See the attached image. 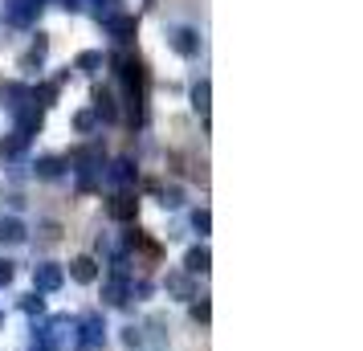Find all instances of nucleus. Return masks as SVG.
Returning <instances> with one entry per match:
<instances>
[{
    "label": "nucleus",
    "mask_w": 363,
    "mask_h": 351,
    "mask_svg": "<svg viewBox=\"0 0 363 351\" xmlns=\"http://www.w3.org/2000/svg\"><path fill=\"white\" fill-rule=\"evenodd\" d=\"M69 278H74V282H94V278H99L94 257H74V262H69Z\"/></svg>",
    "instance_id": "39448f33"
},
{
    "label": "nucleus",
    "mask_w": 363,
    "mask_h": 351,
    "mask_svg": "<svg viewBox=\"0 0 363 351\" xmlns=\"http://www.w3.org/2000/svg\"><path fill=\"white\" fill-rule=\"evenodd\" d=\"M21 311L25 315H45V299L41 294H29V299H21Z\"/></svg>",
    "instance_id": "1a4fd4ad"
},
{
    "label": "nucleus",
    "mask_w": 363,
    "mask_h": 351,
    "mask_svg": "<svg viewBox=\"0 0 363 351\" xmlns=\"http://www.w3.org/2000/svg\"><path fill=\"white\" fill-rule=\"evenodd\" d=\"M102 299H106V306H127V302L135 299V282L123 274V269H115L111 282L102 286Z\"/></svg>",
    "instance_id": "7ed1b4c3"
},
{
    "label": "nucleus",
    "mask_w": 363,
    "mask_h": 351,
    "mask_svg": "<svg viewBox=\"0 0 363 351\" xmlns=\"http://www.w3.org/2000/svg\"><path fill=\"white\" fill-rule=\"evenodd\" d=\"M192 318H196L200 327H204V323H208V318H213V306H208V299L192 302Z\"/></svg>",
    "instance_id": "9d476101"
},
{
    "label": "nucleus",
    "mask_w": 363,
    "mask_h": 351,
    "mask_svg": "<svg viewBox=\"0 0 363 351\" xmlns=\"http://www.w3.org/2000/svg\"><path fill=\"white\" fill-rule=\"evenodd\" d=\"M106 347V318L99 311L78 318V351H102Z\"/></svg>",
    "instance_id": "f03ea898"
},
{
    "label": "nucleus",
    "mask_w": 363,
    "mask_h": 351,
    "mask_svg": "<svg viewBox=\"0 0 363 351\" xmlns=\"http://www.w3.org/2000/svg\"><path fill=\"white\" fill-rule=\"evenodd\" d=\"M33 335L45 343V351H78V318L53 315L41 327H33Z\"/></svg>",
    "instance_id": "f257e3e1"
},
{
    "label": "nucleus",
    "mask_w": 363,
    "mask_h": 351,
    "mask_svg": "<svg viewBox=\"0 0 363 351\" xmlns=\"http://www.w3.org/2000/svg\"><path fill=\"white\" fill-rule=\"evenodd\" d=\"M62 282H66V269L62 266H37L33 269V286H37V294H53V290H62Z\"/></svg>",
    "instance_id": "20e7f679"
},
{
    "label": "nucleus",
    "mask_w": 363,
    "mask_h": 351,
    "mask_svg": "<svg viewBox=\"0 0 363 351\" xmlns=\"http://www.w3.org/2000/svg\"><path fill=\"white\" fill-rule=\"evenodd\" d=\"M111 213H115V217H118V221H127V217H135V204H131V201H127V196H118V201H115V204H111Z\"/></svg>",
    "instance_id": "9b49d317"
},
{
    "label": "nucleus",
    "mask_w": 363,
    "mask_h": 351,
    "mask_svg": "<svg viewBox=\"0 0 363 351\" xmlns=\"http://www.w3.org/2000/svg\"><path fill=\"white\" fill-rule=\"evenodd\" d=\"M0 241H9V245L25 241V229H21V221H0Z\"/></svg>",
    "instance_id": "0eeeda50"
},
{
    "label": "nucleus",
    "mask_w": 363,
    "mask_h": 351,
    "mask_svg": "<svg viewBox=\"0 0 363 351\" xmlns=\"http://www.w3.org/2000/svg\"><path fill=\"white\" fill-rule=\"evenodd\" d=\"M184 266H188V274H208V250L196 245V250L188 253V262H184Z\"/></svg>",
    "instance_id": "423d86ee"
},
{
    "label": "nucleus",
    "mask_w": 363,
    "mask_h": 351,
    "mask_svg": "<svg viewBox=\"0 0 363 351\" xmlns=\"http://www.w3.org/2000/svg\"><path fill=\"white\" fill-rule=\"evenodd\" d=\"M167 290H176L180 299H192V282H188L184 274H172V278H167Z\"/></svg>",
    "instance_id": "6e6552de"
},
{
    "label": "nucleus",
    "mask_w": 363,
    "mask_h": 351,
    "mask_svg": "<svg viewBox=\"0 0 363 351\" xmlns=\"http://www.w3.org/2000/svg\"><path fill=\"white\" fill-rule=\"evenodd\" d=\"M13 282V262H0V286Z\"/></svg>",
    "instance_id": "f8f14e48"
}]
</instances>
